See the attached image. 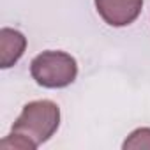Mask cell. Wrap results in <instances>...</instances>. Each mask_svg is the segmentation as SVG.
Returning a JSON list of instances; mask_svg holds the SVG:
<instances>
[{"label":"cell","instance_id":"277c9868","mask_svg":"<svg viewBox=\"0 0 150 150\" xmlns=\"http://www.w3.org/2000/svg\"><path fill=\"white\" fill-rule=\"evenodd\" d=\"M27 50V37L14 28L4 27L0 30V67H13Z\"/></svg>","mask_w":150,"mask_h":150},{"label":"cell","instance_id":"3957f363","mask_svg":"<svg viewBox=\"0 0 150 150\" xmlns=\"http://www.w3.org/2000/svg\"><path fill=\"white\" fill-rule=\"evenodd\" d=\"M99 16L110 27H127L141 13L143 0H94Z\"/></svg>","mask_w":150,"mask_h":150},{"label":"cell","instance_id":"6da1fadb","mask_svg":"<svg viewBox=\"0 0 150 150\" xmlns=\"http://www.w3.org/2000/svg\"><path fill=\"white\" fill-rule=\"evenodd\" d=\"M60 125V108L50 99L32 101L23 106L11 127V134L0 141L2 148L35 150L46 143Z\"/></svg>","mask_w":150,"mask_h":150},{"label":"cell","instance_id":"7a4b0ae2","mask_svg":"<svg viewBox=\"0 0 150 150\" xmlns=\"http://www.w3.org/2000/svg\"><path fill=\"white\" fill-rule=\"evenodd\" d=\"M30 74L35 83L44 88H64L76 80L78 62L65 51L48 50L32 60Z\"/></svg>","mask_w":150,"mask_h":150},{"label":"cell","instance_id":"5b68a950","mask_svg":"<svg viewBox=\"0 0 150 150\" xmlns=\"http://www.w3.org/2000/svg\"><path fill=\"white\" fill-rule=\"evenodd\" d=\"M124 150H131V148H150V127H139L136 131H132L127 139L122 145Z\"/></svg>","mask_w":150,"mask_h":150}]
</instances>
